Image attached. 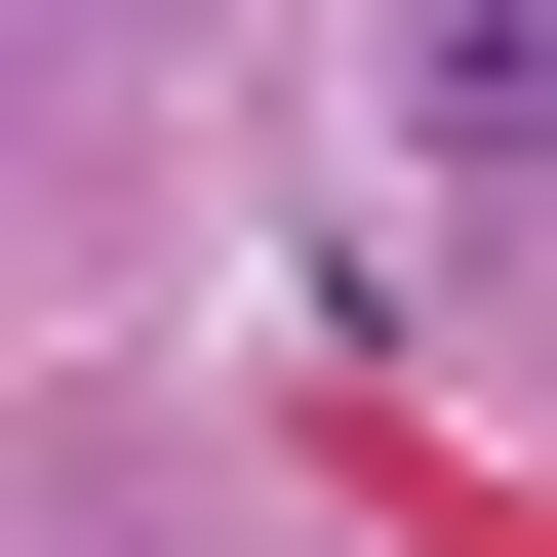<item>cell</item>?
Listing matches in <instances>:
<instances>
[{
  "instance_id": "obj_1",
  "label": "cell",
  "mask_w": 557,
  "mask_h": 557,
  "mask_svg": "<svg viewBox=\"0 0 557 557\" xmlns=\"http://www.w3.org/2000/svg\"><path fill=\"white\" fill-rule=\"evenodd\" d=\"M398 199L557 239V0H398Z\"/></svg>"
}]
</instances>
